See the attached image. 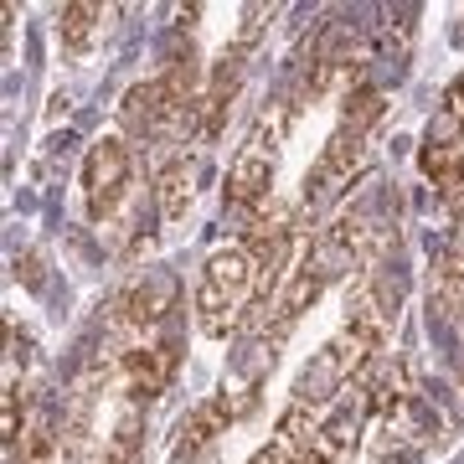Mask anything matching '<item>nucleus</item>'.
Here are the masks:
<instances>
[{
  "mask_svg": "<svg viewBox=\"0 0 464 464\" xmlns=\"http://www.w3.org/2000/svg\"><path fill=\"white\" fill-rule=\"evenodd\" d=\"M130 176H134V160L124 140H99L88 150L83 160V197H88V217L103 222V217L119 212V201L130 197Z\"/></svg>",
  "mask_w": 464,
  "mask_h": 464,
  "instance_id": "nucleus-5",
  "label": "nucleus"
},
{
  "mask_svg": "<svg viewBox=\"0 0 464 464\" xmlns=\"http://www.w3.org/2000/svg\"><path fill=\"white\" fill-rule=\"evenodd\" d=\"M362 140H366V134H356V130H335L331 140H325L320 160L310 166V181H304V212L331 207V201L351 186V176H356V170H362V160H366Z\"/></svg>",
  "mask_w": 464,
  "mask_h": 464,
  "instance_id": "nucleus-6",
  "label": "nucleus"
},
{
  "mask_svg": "<svg viewBox=\"0 0 464 464\" xmlns=\"http://www.w3.org/2000/svg\"><path fill=\"white\" fill-rule=\"evenodd\" d=\"M99 21H103V5H93V0H72V5H63V21H57L63 47L83 52L88 42H93V32H99Z\"/></svg>",
  "mask_w": 464,
  "mask_h": 464,
  "instance_id": "nucleus-11",
  "label": "nucleus"
},
{
  "mask_svg": "<svg viewBox=\"0 0 464 464\" xmlns=\"http://www.w3.org/2000/svg\"><path fill=\"white\" fill-rule=\"evenodd\" d=\"M248 464H299V449H295V444H284V439H274V444H264Z\"/></svg>",
  "mask_w": 464,
  "mask_h": 464,
  "instance_id": "nucleus-15",
  "label": "nucleus"
},
{
  "mask_svg": "<svg viewBox=\"0 0 464 464\" xmlns=\"http://www.w3.org/2000/svg\"><path fill=\"white\" fill-rule=\"evenodd\" d=\"M243 413V402H227V398H212V402H201L197 413L181 423V439H176V464L186 459H201L207 449H212L217 433H227V423Z\"/></svg>",
  "mask_w": 464,
  "mask_h": 464,
  "instance_id": "nucleus-9",
  "label": "nucleus"
},
{
  "mask_svg": "<svg viewBox=\"0 0 464 464\" xmlns=\"http://www.w3.org/2000/svg\"><path fill=\"white\" fill-rule=\"evenodd\" d=\"M382 119V93L377 88H362V93H351L346 99V114H341V130H356V134H366L372 124Z\"/></svg>",
  "mask_w": 464,
  "mask_h": 464,
  "instance_id": "nucleus-13",
  "label": "nucleus"
},
{
  "mask_svg": "<svg viewBox=\"0 0 464 464\" xmlns=\"http://www.w3.org/2000/svg\"><path fill=\"white\" fill-rule=\"evenodd\" d=\"M377 351V341H366L362 331H341L335 341H325V346L310 356V366L299 372L295 382V402L299 408H320V402H331L335 392H346V382L356 377L366 366V356Z\"/></svg>",
  "mask_w": 464,
  "mask_h": 464,
  "instance_id": "nucleus-3",
  "label": "nucleus"
},
{
  "mask_svg": "<svg viewBox=\"0 0 464 464\" xmlns=\"http://www.w3.org/2000/svg\"><path fill=\"white\" fill-rule=\"evenodd\" d=\"M176 366H181L176 341H155V346L124 351V387H130V398H160L170 387V377H176Z\"/></svg>",
  "mask_w": 464,
  "mask_h": 464,
  "instance_id": "nucleus-7",
  "label": "nucleus"
},
{
  "mask_svg": "<svg viewBox=\"0 0 464 464\" xmlns=\"http://www.w3.org/2000/svg\"><path fill=\"white\" fill-rule=\"evenodd\" d=\"M191 88H197V67L176 63L170 72L150 78V83H140L130 99H124V124H130V130H140V134L166 130L176 114H186V109H191Z\"/></svg>",
  "mask_w": 464,
  "mask_h": 464,
  "instance_id": "nucleus-4",
  "label": "nucleus"
},
{
  "mask_svg": "<svg viewBox=\"0 0 464 464\" xmlns=\"http://www.w3.org/2000/svg\"><path fill=\"white\" fill-rule=\"evenodd\" d=\"M258 289H264V268H258V258L248 248L212 253L197 284V331L212 335V341H227L248 320Z\"/></svg>",
  "mask_w": 464,
  "mask_h": 464,
  "instance_id": "nucleus-1",
  "label": "nucleus"
},
{
  "mask_svg": "<svg viewBox=\"0 0 464 464\" xmlns=\"http://www.w3.org/2000/svg\"><path fill=\"white\" fill-rule=\"evenodd\" d=\"M186 464H212V454H201V459H186Z\"/></svg>",
  "mask_w": 464,
  "mask_h": 464,
  "instance_id": "nucleus-16",
  "label": "nucleus"
},
{
  "mask_svg": "<svg viewBox=\"0 0 464 464\" xmlns=\"http://www.w3.org/2000/svg\"><path fill=\"white\" fill-rule=\"evenodd\" d=\"M237 93V67H217L212 88L201 93V134H217L222 114H227V99Z\"/></svg>",
  "mask_w": 464,
  "mask_h": 464,
  "instance_id": "nucleus-12",
  "label": "nucleus"
},
{
  "mask_svg": "<svg viewBox=\"0 0 464 464\" xmlns=\"http://www.w3.org/2000/svg\"><path fill=\"white\" fill-rule=\"evenodd\" d=\"M0 444H5V454L21 444V392L16 387L5 392V408H0Z\"/></svg>",
  "mask_w": 464,
  "mask_h": 464,
  "instance_id": "nucleus-14",
  "label": "nucleus"
},
{
  "mask_svg": "<svg viewBox=\"0 0 464 464\" xmlns=\"http://www.w3.org/2000/svg\"><path fill=\"white\" fill-rule=\"evenodd\" d=\"M289 130V109H274V119H258V130L248 134V145L232 155L227 166V201L237 212H253L258 201L268 197L274 186V155H279V140Z\"/></svg>",
  "mask_w": 464,
  "mask_h": 464,
  "instance_id": "nucleus-2",
  "label": "nucleus"
},
{
  "mask_svg": "<svg viewBox=\"0 0 464 464\" xmlns=\"http://www.w3.org/2000/svg\"><path fill=\"white\" fill-rule=\"evenodd\" d=\"M176 304H181V279H176L170 268H145V274L134 279V289L124 295V315H130L134 325H160Z\"/></svg>",
  "mask_w": 464,
  "mask_h": 464,
  "instance_id": "nucleus-8",
  "label": "nucleus"
},
{
  "mask_svg": "<svg viewBox=\"0 0 464 464\" xmlns=\"http://www.w3.org/2000/svg\"><path fill=\"white\" fill-rule=\"evenodd\" d=\"M155 207H160L166 222L186 217V207H191V170H186V160H170V166L155 176Z\"/></svg>",
  "mask_w": 464,
  "mask_h": 464,
  "instance_id": "nucleus-10",
  "label": "nucleus"
}]
</instances>
